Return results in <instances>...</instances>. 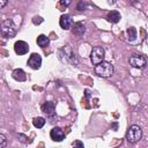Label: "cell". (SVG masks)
Here are the masks:
<instances>
[{
	"label": "cell",
	"mask_w": 148,
	"mask_h": 148,
	"mask_svg": "<svg viewBox=\"0 0 148 148\" xmlns=\"http://www.w3.org/2000/svg\"><path fill=\"white\" fill-rule=\"evenodd\" d=\"M0 32L6 38H12L16 34V25L14 24L13 20H5L0 24Z\"/></svg>",
	"instance_id": "6da1fadb"
},
{
	"label": "cell",
	"mask_w": 148,
	"mask_h": 148,
	"mask_svg": "<svg viewBox=\"0 0 148 148\" xmlns=\"http://www.w3.org/2000/svg\"><path fill=\"white\" fill-rule=\"evenodd\" d=\"M113 66L108 61H102L95 66V73L102 77H110L113 74Z\"/></svg>",
	"instance_id": "7a4b0ae2"
},
{
	"label": "cell",
	"mask_w": 148,
	"mask_h": 148,
	"mask_svg": "<svg viewBox=\"0 0 148 148\" xmlns=\"http://www.w3.org/2000/svg\"><path fill=\"white\" fill-rule=\"evenodd\" d=\"M141 136H142V130L138 125H132L128 127L126 132V139L128 142L135 143L141 139Z\"/></svg>",
	"instance_id": "3957f363"
},
{
	"label": "cell",
	"mask_w": 148,
	"mask_h": 148,
	"mask_svg": "<svg viewBox=\"0 0 148 148\" xmlns=\"http://www.w3.org/2000/svg\"><path fill=\"white\" fill-rule=\"evenodd\" d=\"M104 57H105V51L102 46H95L92 47L91 52H90V60L92 62V65H98L99 62L104 61Z\"/></svg>",
	"instance_id": "277c9868"
},
{
	"label": "cell",
	"mask_w": 148,
	"mask_h": 148,
	"mask_svg": "<svg viewBox=\"0 0 148 148\" xmlns=\"http://www.w3.org/2000/svg\"><path fill=\"white\" fill-rule=\"evenodd\" d=\"M130 64L134 68H145L147 65L146 58L141 54H132L130 58Z\"/></svg>",
	"instance_id": "5b68a950"
},
{
	"label": "cell",
	"mask_w": 148,
	"mask_h": 148,
	"mask_svg": "<svg viewBox=\"0 0 148 148\" xmlns=\"http://www.w3.org/2000/svg\"><path fill=\"white\" fill-rule=\"evenodd\" d=\"M28 65L32 69H38L42 65V57L38 53H32L28 59Z\"/></svg>",
	"instance_id": "8992f818"
},
{
	"label": "cell",
	"mask_w": 148,
	"mask_h": 148,
	"mask_svg": "<svg viewBox=\"0 0 148 148\" xmlns=\"http://www.w3.org/2000/svg\"><path fill=\"white\" fill-rule=\"evenodd\" d=\"M14 50L18 56H23L25 53H28L29 51V45L28 43H25L24 40H17L14 44Z\"/></svg>",
	"instance_id": "52a82bcc"
},
{
	"label": "cell",
	"mask_w": 148,
	"mask_h": 148,
	"mask_svg": "<svg viewBox=\"0 0 148 148\" xmlns=\"http://www.w3.org/2000/svg\"><path fill=\"white\" fill-rule=\"evenodd\" d=\"M59 24H60V27L64 30H68L72 27V24H73V20L71 17V15H68V14L61 15L60 16V20H59Z\"/></svg>",
	"instance_id": "ba28073f"
},
{
	"label": "cell",
	"mask_w": 148,
	"mask_h": 148,
	"mask_svg": "<svg viewBox=\"0 0 148 148\" xmlns=\"http://www.w3.org/2000/svg\"><path fill=\"white\" fill-rule=\"evenodd\" d=\"M50 136L53 141H62L65 139V134L62 132V130L60 127H53L50 132Z\"/></svg>",
	"instance_id": "9c48e42d"
},
{
	"label": "cell",
	"mask_w": 148,
	"mask_h": 148,
	"mask_svg": "<svg viewBox=\"0 0 148 148\" xmlns=\"http://www.w3.org/2000/svg\"><path fill=\"white\" fill-rule=\"evenodd\" d=\"M42 111H43L46 116L52 117V116L56 113V104H54L53 102H45V103L42 105Z\"/></svg>",
	"instance_id": "30bf717a"
},
{
	"label": "cell",
	"mask_w": 148,
	"mask_h": 148,
	"mask_svg": "<svg viewBox=\"0 0 148 148\" xmlns=\"http://www.w3.org/2000/svg\"><path fill=\"white\" fill-rule=\"evenodd\" d=\"M72 31H73V34H74L75 36L81 37V36H83V34L86 32V27H84V24H83L82 22H76V23H74Z\"/></svg>",
	"instance_id": "8fae6325"
},
{
	"label": "cell",
	"mask_w": 148,
	"mask_h": 148,
	"mask_svg": "<svg viewBox=\"0 0 148 148\" xmlns=\"http://www.w3.org/2000/svg\"><path fill=\"white\" fill-rule=\"evenodd\" d=\"M12 76H13V79H15L16 81H20V82L27 80V75H25L24 71L21 69V68H16V69H14L13 73H12Z\"/></svg>",
	"instance_id": "7c38bea8"
},
{
	"label": "cell",
	"mask_w": 148,
	"mask_h": 148,
	"mask_svg": "<svg viewBox=\"0 0 148 148\" xmlns=\"http://www.w3.org/2000/svg\"><path fill=\"white\" fill-rule=\"evenodd\" d=\"M106 18H108V21L111 22V23H117V22L120 21L121 16H120V13H119V12H117V10H111V12L108 13Z\"/></svg>",
	"instance_id": "4fadbf2b"
},
{
	"label": "cell",
	"mask_w": 148,
	"mask_h": 148,
	"mask_svg": "<svg viewBox=\"0 0 148 148\" xmlns=\"http://www.w3.org/2000/svg\"><path fill=\"white\" fill-rule=\"evenodd\" d=\"M62 51L65 52L66 58H67V59H69V61H71V62L77 64V61H76V59H75V54H74V52L72 51V49H71V46H69V45H66V46L64 47V50H62Z\"/></svg>",
	"instance_id": "5bb4252c"
},
{
	"label": "cell",
	"mask_w": 148,
	"mask_h": 148,
	"mask_svg": "<svg viewBox=\"0 0 148 148\" xmlns=\"http://www.w3.org/2000/svg\"><path fill=\"white\" fill-rule=\"evenodd\" d=\"M37 44H38V46H40V47H46V46H49V44H50V39H49V37L45 36V35H39V36L37 37Z\"/></svg>",
	"instance_id": "9a60e30c"
},
{
	"label": "cell",
	"mask_w": 148,
	"mask_h": 148,
	"mask_svg": "<svg viewBox=\"0 0 148 148\" xmlns=\"http://www.w3.org/2000/svg\"><path fill=\"white\" fill-rule=\"evenodd\" d=\"M126 34H127V39L130 42H133L136 39V36H138V32H136V29L134 27H130L127 30H126Z\"/></svg>",
	"instance_id": "2e32d148"
},
{
	"label": "cell",
	"mask_w": 148,
	"mask_h": 148,
	"mask_svg": "<svg viewBox=\"0 0 148 148\" xmlns=\"http://www.w3.org/2000/svg\"><path fill=\"white\" fill-rule=\"evenodd\" d=\"M32 124H34L35 127H37V128H42V127L45 125V119H44L43 117H36V118H34Z\"/></svg>",
	"instance_id": "e0dca14e"
},
{
	"label": "cell",
	"mask_w": 148,
	"mask_h": 148,
	"mask_svg": "<svg viewBox=\"0 0 148 148\" xmlns=\"http://www.w3.org/2000/svg\"><path fill=\"white\" fill-rule=\"evenodd\" d=\"M7 145V139L3 134H0V148H5Z\"/></svg>",
	"instance_id": "ac0fdd59"
},
{
	"label": "cell",
	"mask_w": 148,
	"mask_h": 148,
	"mask_svg": "<svg viewBox=\"0 0 148 148\" xmlns=\"http://www.w3.org/2000/svg\"><path fill=\"white\" fill-rule=\"evenodd\" d=\"M73 148H84V145H83L82 141L76 140V141L73 142Z\"/></svg>",
	"instance_id": "d6986e66"
},
{
	"label": "cell",
	"mask_w": 148,
	"mask_h": 148,
	"mask_svg": "<svg viewBox=\"0 0 148 148\" xmlns=\"http://www.w3.org/2000/svg\"><path fill=\"white\" fill-rule=\"evenodd\" d=\"M32 22H34L35 24H39V23L43 22V18H42L40 16H35V17L32 18Z\"/></svg>",
	"instance_id": "ffe728a7"
},
{
	"label": "cell",
	"mask_w": 148,
	"mask_h": 148,
	"mask_svg": "<svg viewBox=\"0 0 148 148\" xmlns=\"http://www.w3.org/2000/svg\"><path fill=\"white\" fill-rule=\"evenodd\" d=\"M86 6H87V3H86V2H82V1H81V2L79 3V6H77V9H79V10H84Z\"/></svg>",
	"instance_id": "44dd1931"
},
{
	"label": "cell",
	"mask_w": 148,
	"mask_h": 148,
	"mask_svg": "<svg viewBox=\"0 0 148 148\" xmlns=\"http://www.w3.org/2000/svg\"><path fill=\"white\" fill-rule=\"evenodd\" d=\"M7 3H8V1H6V0H0V9L3 8L5 6H7Z\"/></svg>",
	"instance_id": "7402d4cb"
},
{
	"label": "cell",
	"mask_w": 148,
	"mask_h": 148,
	"mask_svg": "<svg viewBox=\"0 0 148 148\" xmlns=\"http://www.w3.org/2000/svg\"><path fill=\"white\" fill-rule=\"evenodd\" d=\"M60 3H61V5H64V6H68V5L71 3V1H64V0H62Z\"/></svg>",
	"instance_id": "603a6c76"
}]
</instances>
